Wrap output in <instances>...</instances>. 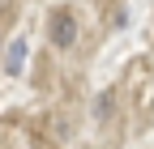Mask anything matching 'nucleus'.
Listing matches in <instances>:
<instances>
[{"label":"nucleus","instance_id":"1","mask_svg":"<svg viewBox=\"0 0 154 149\" xmlns=\"http://www.w3.org/2000/svg\"><path fill=\"white\" fill-rule=\"evenodd\" d=\"M47 34H51V43H56V47H73V43H77V17H73L69 9H56V13H51Z\"/></svg>","mask_w":154,"mask_h":149},{"label":"nucleus","instance_id":"2","mask_svg":"<svg viewBox=\"0 0 154 149\" xmlns=\"http://www.w3.org/2000/svg\"><path fill=\"white\" fill-rule=\"evenodd\" d=\"M22 64H26V39H13L9 43V55H5V72H22Z\"/></svg>","mask_w":154,"mask_h":149},{"label":"nucleus","instance_id":"3","mask_svg":"<svg viewBox=\"0 0 154 149\" xmlns=\"http://www.w3.org/2000/svg\"><path fill=\"white\" fill-rule=\"evenodd\" d=\"M111 102H116L111 94H99V102H94V107H99V119H103V115H111Z\"/></svg>","mask_w":154,"mask_h":149},{"label":"nucleus","instance_id":"4","mask_svg":"<svg viewBox=\"0 0 154 149\" xmlns=\"http://www.w3.org/2000/svg\"><path fill=\"white\" fill-rule=\"evenodd\" d=\"M0 47H5V39H0Z\"/></svg>","mask_w":154,"mask_h":149}]
</instances>
